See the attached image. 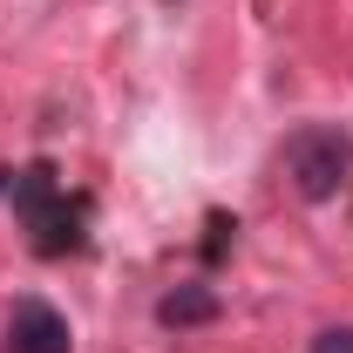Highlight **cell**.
Returning a JSON list of instances; mask_svg holds the SVG:
<instances>
[{"label":"cell","instance_id":"3","mask_svg":"<svg viewBox=\"0 0 353 353\" xmlns=\"http://www.w3.org/2000/svg\"><path fill=\"white\" fill-rule=\"evenodd\" d=\"M157 319L163 326H204V319H218V292L211 285H176L170 299L157 306Z\"/></svg>","mask_w":353,"mask_h":353},{"label":"cell","instance_id":"5","mask_svg":"<svg viewBox=\"0 0 353 353\" xmlns=\"http://www.w3.org/2000/svg\"><path fill=\"white\" fill-rule=\"evenodd\" d=\"M0 190H7V170H0Z\"/></svg>","mask_w":353,"mask_h":353},{"label":"cell","instance_id":"1","mask_svg":"<svg viewBox=\"0 0 353 353\" xmlns=\"http://www.w3.org/2000/svg\"><path fill=\"white\" fill-rule=\"evenodd\" d=\"M353 170V143L333 123H312V130H299L292 143H285V183L306 197V204H326L340 183H347Z\"/></svg>","mask_w":353,"mask_h":353},{"label":"cell","instance_id":"4","mask_svg":"<svg viewBox=\"0 0 353 353\" xmlns=\"http://www.w3.org/2000/svg\"><path fill=\"white\" fill-rule=\"evenodd\" d=\"M306 353H353V326H326V333H319Z\"/></svg>","mask_w":353,"mask_h":353},{"label":"cell","instance_id":"2","mask_svg":"<svg viewBox=\"0 0 353 353\" xmlns=\"http://www.w3.org/2000/svg\"><path fill=\"white\" fill-rule=\"evenodd\" d=\"M7 353H75L68 319L48 306V299H21V306L7 312Z\"/></svg>","mask_w":353,"mask_h":353}]
</instances>
